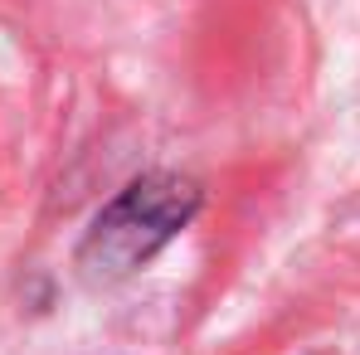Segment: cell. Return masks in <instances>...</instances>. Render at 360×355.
Listing matches in <instances>:
<instances>
[{"label":"cell","instance_id":"obj_1","mask_svg":"<svg viewBox=\"0 0 360 355\" xmlns=\"http://www.w3.org/2000/svg\"><path fill=\"white\" fill-rule=\"evenodd\" d=\"M205 190L190 176L151 171L136 176L127 190H117L88 224L78 243V268L88 283H122L136 268H146L180 229L200 214Z\"/></svg>","mask_w":360,"mask_h":355}]
</instances>
